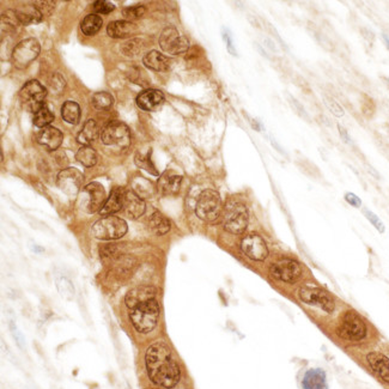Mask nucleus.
Returning a JSON list of instances; mask_svg holds the SVG:
<instances>
[{
    "mask_svg": "<svg viewBox=\"0 0 389 389\" xmlns=\"http://www.w3.org/2000/svg\"><path fill=\"white\" fill-rule=\"evenodd\" d=\"M249 213L247 207L240 201H229L224 210V228L230 234L240 235L248 226Z\"/></svg>",
    "mask_w": 389,
    "mask_h": 389,
    "instance_id": "nucleus-3",
    "label": "nucleus"
},
{
    "mask_svg": "<svg viewBox=\"0 0 389 389\" xmlns=\"http://www.w3.org/2000/svg\"><path fill=\"white\" fill-rule=\"evenodd\" d=\"M77 161L84 167H94L97 163V153L91 146H82L76 153Z\"/></svg>",
    "mask_w": 389,
    "mask_h": 389,
    "instance_id": "nucleus-32",
    "label": "nucleus"
},
{
    "mask_svg": "<svg viewBox=\"0 0 389 389\" xmlns=\"http://www.w3.org/2000/svg\"><path fill=\"white\" fill-rule=\"evenodd\" d=\"M367 361L375 375L385 383H389V358L380 352H370Z\"/></svg>",
    "mask_w": 389,
    "mask_h": 389,
    "instance_id": "nucleus-18",
    "label": "nucleus"
},
{
    "mask_svg": "<svg viewBox=\"0 0 389 389\" xmlns=\"http://www.w3.org/2000/svg\"><path fill=\"white\" fill-rule=\"evenodd\" d=\"M157 294V289L151 285H141V287L133 288L126 293L125 303L129 309L141 304V303L149 302V300L155 299Z\"/></svg>",
    "mask_w": 389,
    "mask_h": 389,
    "instance_id": "nucleus-16",
    "label": "nucleus"
},
{
    "mask_svg": "<svg viewBox=\"0 0 389 389\" xmlns=\"http://www.w3.org/2000/svg\"><path fill=\"white\" fill-rule=\"evenodd\" d=\"M367 170H368V172H369V173L371 174V175H373V176H374V178H376V179H380V174H379V173H377V172H376V170H375V169H374V168H373V167H371V166H369V164H367Z\"/></svg>",
    "mask_w": 389,
    "mask_h": 389,
    "instance_id": "nucleus-51",
    "label": "nucleus"
},
{
    "mask_svg": "<svg viewBox=\"0 0 389 389\" xmlns=\"http://www.w3.org/2000/svg\"><path fill=\"white\" fill-rule=\"evenodd\" d=\"M304 389H327L326 373L322 369H310L305 373L302 381Z\"/></svg>",
    "mask_w": 389,
    "mask_h": 389,
    "instance_id": "nucleus-24",
    "label": "nucleus"
},
{
    "mask_svg": "<svg viewBox=\"0 0 389 389\" xmlns=\"http://www.w3.org/2000/svg\"><path fill=\"white\" fill-rule=\"evenodd\" d=\"M102 24H103V20L101 17L96 13H91V14H88V16L82 20L81 29L84 35H87V36H93V35H95L96 32L102 28Z\"/></svg>",
    "mask_w": 389,
    "mask_h": 389,
    "instance_id": "nucleus-28",
    "label": "nucleus"
},
{
    "mask_svg": "<svg viewBox=\"0 0 389 389\" xmlns=\"http://www.w3.org/2000/svg\"><path fill=\"white\" fill-rule=\"evenodd\" d=\"M32 5L42 16H49L55 8V1H35L32 2Z\"/></svg>",
    "mask_w": 389,
    "mask_h": 389,
    "instance_id": "nucleus-41",
    "label": "nucleus"
},
{
    "mask_svg": "<svg viewBox=\"0 0 389 389\" xmlns=\"http://www.w3.org/2000/svg\"><path fill=\"white\" fill-rule=\"evenodd\" d=\"M387 82H388V83H389V78H387Z\"/></svg>",
    "mask_w": 389,
    "mask_h": 389,
    "instance_id": "nucleus-53",
    "label": "nucleus"
},
{
    "mask_svg": "<svg viewBox=\"0 0 389 389\" xmlns=\"http://www.w3.org/2000/svg\"><path fill=\"white\" fill-rule=\"evenodd\" d=\"M382 38H383V41H385L386 46H387V48H388V51H389V37H388L386 34H383V35H382Z\"/></svg>",
    "mask_w": 389,
    "mask_h": 389,
    "instance_id": "nucleus-52",
    "label": "nucleus"
},
{
    "mask_svg": "<svg viewBox=\"0 0 389 389\" xmlns=\"http://www.w3.org/2000/svg\"><path fill=\"white\" fill-rule=\"evenodd\" d=\"M223 38L225 40L226 48H228V51L231 53L232 55H235V57H236L237 53H236V49H235V47H234V41H232L231 32H230V30H228L226 28H223Z\"/></svg>",
    "mask_w": 389,
    "mask_h": 389,
    "instance_id": "nucleus-46",
    "label": "nucleus"
},
{
    "mask_svg": "<svg viewBox=\"0 0 389 389\" xmlns=\"http://www.w3.org/2000/svg\"><path fill=\"white\" fill-rule=\"evenodd\" d=\"M323 102H325V104L327 105V108L329 109V111H331L333 115H335V116H338V117L344 116L345 111H344L343 107H341V105L339 104V103L335 101V99L333 98V97L325 96V97H323Z\"/></svg>",
    "mask_w": 389,
    "mask_h": 389,
    "instance_id": "nucleus-39",
    "label": "nucleus"
},
{
    "mask_svg": "<svg viewBox=\"0 0 389 389\" xmlns=\"http://www.w3.org/2000/svg\"><path fill=\"white\" fill-rule=\"evenodd\" d=\"M114 98L108 93H97L93 96V105L97 110H108L111 108Z\"/></svg>",
    "mask_w": 389,
    "mask_h": 389,
    "instance_id": "nucleus-34",
    "label": "nucleus"
},
{
    "mask_svg": "<svg viewBox=\"0 0 389 389\" xmlns=\"http://www.w3.org/2000/svg\"><path fill=\"white\" fill-rule=\"evenodd\" d=\"M135 163L137 166L144 169L145 172L152 174V175H158L157 170H156L155 166H153L151 157H150V153H137L135 156Z\"/></svg>",
    "mask_w": 389,
    "mask_h": 389,
    "instance_id": "nucleus-35",
    "label": "nucleus"
},
{
    "mask_svg": "<svg viewBox=\"0 0 389 389\" xmlns=\"http://www.w3.org/2000/svg\"><path fill=\"white\" fill-rule=\"evenodd\" d=\"M365 98H367V101H364V105H363V111H364V114H365V115H368V113L373 114V111H371L369 108L371 107V108L375 109V107H374V102L371 101V99L369 98V97H365Z\"/></svg>",
    "mask_w": 389,
    "mask_h": 389,
    "instance_id": "nucleus-50",
    "label": "nucleus"
},
{
    "mask_svg": "<svg viewBox=\"0 0 389 389\" xmlns=\"http://www.w3.org/2000/svg\"><path fill=\"white\" fill-rule=\"evenodd\" d=\"M161 309L158 302L156 299H151L132 308L129 317H131L132 325L135 331L139 333H149L157 325Z\"/></svg>",
    "mask_w": 389,
    "mask_h": 389,
    "instance_id": "nucleus-2",
    "label": "nucleus"
},
{
    "mask_svg": "<svg viewBox=\"0 0 389 389\" xmlns=\"http://www.w3.org/2000/svg\"><path fill=\"white\" fill-rule=\"evenodd\" d=\"M368 327L356 311L350 310L344 315L338 327V335L347 341H361L367 337Z\"/></svg>",
    "mask_w": 389,
    "mask_h": 389,
    "instance_id": "nucleus-6",
    "label": "nucleus"
},
{
    "mask_svg": "<svg viewBox=\"0 0 389 389\" xmlns=\"http://www.w3.org/2000/svg\"><path fill=\"white\" fill-rule=\"evenodd\" d=\"M20 22L17 17L16 11L7 10L6 12L1 14V29H5L6 26V31L14 30L17 25H19Z\"/></svg>",
    "mask_w": 389,
    "mask_h": 389,
    "instance_id": "nucleus-36",
    "label": "nucleus"
},
{
    "mask_svg": "<svg viewBox=\"0 0 389 389\" xmlns=\"http://www.w3.org/2000/svg\"><path fill=\"white\" fill-rule=\"evenodd\" d=\"M54 160L60 167H64L65 164H67V158L66 155L64 152H55L54 155Z\"/></svg>",
    "mask_w": 389,
    "mask_h": 389,
    "instance_id": "nucleus-49",
    "label": "nucleus"
},
{
    "mask_svg": "<svg viewBox=\"0 0 389 389\" xmlns=\"http://www.w3.org/2000/svg\"><path fill=\"white\" fill-rule=\"evenodd\" d=\"M83 174L76 168H65L58 174L57 184L67 195H76L83 184Z\"/></svg>",
    "mask_w": 389,
    "mask_h": 389,
    "instance_id": "nucleus-14",
    "label": "nucleus"
},
{
    "mask_svg": "<svg viewBox=\"0 0 389 389\" xmlns=\"http://www.w3.org/2000/svg\"><path fill=\"white\" fill-rule=\"evenodd\" d=\"M145 363L150 380L156 385L173 388L179 383L181 370L166 344H152L146 351Z\"/></svg>",
    "mask_w": 389,
    "mask_h": 389,
    "instance_id": "nucleus-1",
    "label": "nucleus"
},
{
    "mask_svg": "<svg viewBox=\"0 0 389 389\" xmlns=\"http://www.w3.org/2000/svg\"><path fill=\"white\" fill-rule=\"evenodd\" d=\"M160 46L168 54L179 55L188 51L190 41L176 28L168 26L162 31L160 36Z\"/></svg>",
    "mask_w": 389,
    "mask_h": 389,
    "instance_id": "nucleus-7",
    "label": "nucleus"
},
{
    "mask_svg": "<svg viewBox=\"0 0 389 389\" xmlns=\"http://www.w3.org/2000/svg\"><path fill=\"white\" fill-rule=\"evenodd\" d=\"M47 95L46 88L37 81H30L25 83L24 87L19 91V98L23 107L28 110L35 111L43 105Z\"/></svg>",
    "mask_w": 389,
    "mask_h": 389,
    "instance_id": "nucleus-10",
    "label": "nucleus"
},
{
    "mask_svg": "<svg viewBox=\"0 0 389 389\" xmlns=\"http://www.w3.org/2000/svg\"><path fill=\"white\" fill-rule=\"evenodd\" d=\"M55 284H57L59 293L61 294L63 298L67 300H72L75 298V287H73V284L67 277L58 275L55 277Z\"/></svg>",
    "mask_w": 389,
    "mask_h": 389,
    "instance_id": "nucleus-31",
    "label": "nucleus"
},
{
    "mask_svg": "<svg viewBox=\"0 0 389 389\" xmlns=\"http://www.w3.org/2000/svg\"><path fill=\"white\" fill-rule=\"evenodd\" d=\"M99 135V127L97 125L95 120L90 119L85 122L83 129L81 131V133L77 137L78 143L83 144L84 146H89L91 143H94Z\"/></svg>",
    "mask_w": 389,
    "mask_h": 389,
    "instance_id": "nucleus-26",
    "label": "nucleus"
},
{
    "mask_svg": "<svg viewBox=\"0 0 389 389\" xmlns=\"http://www.w3.org/2000/svg\"><path fill=\"white\" fill-rule=\"evenodd\" d=\"M241 248L249 259L255 261H264L268 256L267 244L259 235H248L241 242Z\"/></svg>",
    "mask_w": 389,
    "mask_h": 389,
    "instance_id": "nucleus-15",
    "label": "nucleus"
},
{
    "mask_svg": "<svg viewBox=\"0 0 389 389\" xmlns=\"http://www.w3.org/2000/svg\"><path fill=\"white\" fill-rule=\"evenodd\" d=\"M40 43L35 38H25L13 48L12 60L17 69H25L40 54Z\"/></svg>",
    "mask_w": 389,
    "mask_h": 389,
    "instance_id": "nucleus-11",
    "label": "nucleus"
},
{
    "mask_svg": "<svg viewBox=\"0 0 389 389\" xmlns=\"http://www.w3.org/2000/svg\"><path fill=\"white\" fill-rule=\"evenodd\" d=\"M143 63L146 67L153 71H167L170 67V59L167 58L162 53L157 51H151L143 58Z\"/></svg>",
    "mask_w": 389,
    "mask_h": 389,
    "instance_id": "nucleus-25",
    "label": "nucleus"
},
{
    "mask_svg": "<svg viewBox=\"0 0 389 389\" xmlns=\"http://www.w3.org/2000/svg\"><path fill=\"white\" fill-rule=\"evenodd\" d=\"M181 182L182 176L172 173H166L161 176L160 181H158V192L162 195H174V194L179 193Z\"/></svg>",
    "mask_w": 389,
    "mask_h": 389,
    "instance_id": "nucleus-23",
    "label": "nucleus"
},
{
    "mask_svg": "<svg viewBox=\"0 0 389 389\" xmlns=\"http://www.w3.org/2000/svg\"><path fill=\"white\" fill-rule=\"evenodd\" d=\"M141 48H143V41L139 38H132L121 47V52L126 57H134L141 51Z\"/></svg>",
    "mask_w": 389,
    "mask_h": 389,
    "instance_id": "nucleus-37",
    "label": "nucleus"
},
{
    "mask_svg": "<svg viewBox=\"0 0 389 389\" xmlns=\"http://www.w3.org/2000/svg\"><path fill=\"white\" fill-rule=\"evenodd\" d=\"M53 121H54V115H53L51 109L45 104L41 108H38L34 113V125L36 126V127L46 128L47 126Z\"/></svg>",
    "mask_w": 389,
    "mask_h": 389,
    "instance_id": "nucleus-33",
    "label": "nucleus"
},
{
    "mask_svg": "<svg viewBox=\"0 0 389 389\" xmlns=\"http://www.w3.org/2000/svg\"><path fill=\"white\" fill-rule=\"evenodd\" d=\"M94 11L97 13H102V14H108L110 13L111 11H114V4L109 1H104V0H98V1H95L93 4Z\"/></svg>",
    "mask_w": 389,
    "mask_h": 389,
    "instance_id": "nucleus-42",
    "label": "nucleus"
},
{
    "mask_svg": "<svg viewBox=\"0 0 389 389\" xmlns=\"http://www.w3.org/2000/svg\"><path fill=\"white\" fill-rule=\"evenodd\" d=\"M38 143L46 147L48 151H57L64 140V135L54 127H46L40 132L37 137Z\"/></svg>",
    "mask_w": 389,
    "mask_h": 389,
    "instance_id": "nucleus-21",
    "label": "nucleus"
},
{
    "mask_svg": "<svg viewBox=\"0 0 389 389\" xmlns=\"http://www.w3.org/2000/svg\"><path fill=\"white\" fill-rule=\"evenodd\" d=\"M164 95L160 90L149 89L143 91L139 96L137 97L138 107L143 110L152 111L157 109L160 105L163 104Z\"/></svg>",
    "mask_w": 389,
    "mask_h": 389,
    "instance_id": "nucleus-19",
    "label": "nucleus"
},
{
    "mask_svg": "<svg viewBox=\"0 0 389 389\" xmlns=\"http://www.w3.org/2000/svg\"><path fill=\"white\" fill-rule=\"evenodd\" d=\"M222 212V200L220 195L213 190L201 192L195 206V213L204 222L212 223L217 220Z\"/></svg>",
    "mask_w": 389,
    "mask_h": 389,
    "instance_id": "nucleus-4",
    "label": "nucleus"
},
{
    "mask_svg": "<svg viewBox=\"0 0 389 389\" xmlns=\"http://www.w3.org/2000/svg\"><path fill=\"white\" fill-rule=\"evenodd\" d=\"M146 205L143 198L138 195L134 191L125 192V200H123V211L126 216L131 219H138L145 213Z\"/></svg>",
    "mask_w": 389,
    "mask_h": 389,
    "instance_id": "nucleus-17",
    "label": "nucleus"
},
{
    "mask_svg": "<svg viewBox=\"0 0 389 389\" xmlns=\"http://www.w3.org/2000/svg\"><path fill=\"white\" fill-rule=\"evenodd\" d=\"M107 32L113 38H127L137 34L138 26L128 20H115L109 23Z\"/></svg>",
    "mask_w": 389,
    "mask_h": 389,
    "instance_id": "nucleus-20",
    "label": "nucleus"
},
{
    "mask_svg": "<svg viewBox=\"0 0 389 389\" xmlns=\"http://www.w3.org/2000/svg\"><path fill=\"white\" fill-rule=\"evenodd\" d=\"M101 139L108 146L127 147L131 143V132L123 122L111 121L102 129Z\"/></svg>",
    "mask_w": 389,
    "mask_h": 389,
    "instance_id": "nucleus-9",
    "label": "nucleus"
},
{
    "mask_svg": "<svg viewBox=\"0 0 389 389\" xmlns=\"http://www.w3.org/2000/svg\"><path fill=\"white\" fill-rule=\"evenodd\" d=\"M144 13H145V7L141 6V5L127 7L122 11L123 17H125V19L128 20V22H131V20L133 19L140 18V17L144 16Z\"/></svg>",
    "mask_w": 389,
    "mask_h": 389,
    "instance_id": "nucleus-38",
    "label": "nucleus"
},
{
    "mask_svg": "<svg viewBox=\"0 0 389 389\" xmlns=\"http://www.w3.org/2000/svg\"><path fill=\"white\" fill-rule=\"evenodd\" d=\"M271 276L278 281L285 283H294L299 279L302 275L299 264L291 259H282L275 262L270 268Z\"/></svg>",
    "mask_w": 389,
    "mask_h": 389,
    "instance_id": "nucleus-13",
    "label": "nucleus"
},
{
    "mask_svg": "<svg viewBox=\"0 0 389 389\" xmlns=\"http://www.w3.org/2000/svg\"><path fill=\"white\" fill-rule=\"evenodd\" d=\"M363 213H364V216L367 217V219L369 220L371 224H373V226H375V229L377 230V231L381 232V234L385 232V230H386L385 224L382 223V220L380 219L377 214L374 213V212H371L370 210H368V208H364Z\"/></svg>",
    "mask_w": 389,
    "mask_h": 389,
    "instance_id": "nucleus-40",
    "label": "nucleus"
},
{
    "mask_svg": "<svg viewBox=\"0 0 389 389\" xmlns=\"http://www.w3.org/2000/svg\"><path fill=\"white\" fill-rule=\"evenodd\" d=\"M17 17H18L20 24L22 25H29L32 23H38L42 19V14L38 12L36 7L32 5V6H25L22 10L16 11Z\"/></svg>",
    "mask_w": 389,
    "mask_h": 389,
    "instance_id": "nucleus-30",
    "label": "nucleus"
},
{
    "mask_svg": "<svg viewBox=\"0 0 389 389\" xmlns=\"http://www.w3.org/2000/svg\"><path fill=\"white\" fill-rule=\"evenodd\" d=\"M126 232H127V223L115 216L103 217L93 225L94 236L103 241L117 240L125 236Z\"/></svg>",
    "mask_w": 389,
    "mask_h": 389,
    "instance_id": "nucleus-5",
    "label": "nucleus"
},
{
    "mask_svg": "<svg viewBox=\"0 0 389 389\" xmlns=\"http://www.w3.org/2000/svg\"><path fill=\"white\" fill-rule=\"evenodd\" d=\"M105 201V191L98 182H91L85 186L81 194V207L88 213L101 211Z\"/></svg>",
    "mask_w": 389,
    "mask_h": 389,
    "instance_id": "nucleus-8",
    "label": "nucleus"
},
{
    "mask_svg": "<svg viewBox=\"0 0 389 389\" xmlns=\"http://www.w3.org/2000/svg\"><path fill=\"white\" fill-rule=\"evenodd\" d=\"M338 129H339V134H340L341 139H343L346 144H349V145H352L353 141H352V138L350 137L349 132H347L346 129H345L341 125H338Z\"/></svg>",
    "mask_w": 389,
    "mask_h": 389,
    "instance_id": "nucleus-48",
    "label": "nucleus"
},
{
    "mask_svg": "<svg viewBox=\"0 0 389 389\" xmlns=\"http://www.w3.org/2000/svg\"><path fill=\"white\" fill-rule=\"evenodd\" d=\"M125 192L122 188H115L111 192L109 198L105 201V204L103 205L102 210L99 211V213L103 217L107 216H113L114 213L119 212L123 208V200H125Z\"/></svg>",
    "mask_w": 389,
    "mask_h": 389,
    "instance_id": "nucleus-22",
    "label": "nucleus"
},
{
    "mask_svg": "<svg viewBox=\"0 0 389 389\" xmlns=\"http://www.w3.org/2000/svg\"><path fill=\"white\" fill-rule=\"evenodd\" d=\"M61 116L66 122L77 125L81 120V108H79L78 103L73 101L65 102L61 107Z\"/></svg>",
    "mask_w": 389,
    "mask_h": 389,
    "instance_id": "nucleus-29",
    "label": "nucleus"
},
{
    "mask_svg": "<svg viewBox=\"0 0 389 389\" xmlns=\"http://www.w3.org/2000/svg\"><path fill=\"white\" fill-rule=\"evenodd\" d=\"M8 327H10L11 334H12L14 341H16V344L18 345L19 349H22V350L24 349V345H25L24 337H23V334L20 333L18 327L16 326V323H14L13 321H10V322H8Z\"/></svg>",
    "mask_w": 389,
    "mask_h": 389,
    "instance_id": "nucleus-43",
    "label": "nucleus"
},
{
    "mask_svg": "<svg viewBox=\"0 0 389 389\" xmlns=\"http://www.w3.org/2000/svg\"><path fill=\"white\" fill-rule=\"evenodd\" d=\"M289 99H290V104L292 105L293 110L296 111V113L298 114L300 117H303V119H305V120H309V115L305 111L304 107H303V105L300 104V103L292 96H289Z\"/></svg>",
    "mask_w": 389,
    "mask_h": 389,
    "instance_id": "nucleus-45",
    "label": "nucleus"
},
{
    "mask_svg": "<svg viewBox=\"0 0 389 389\" xmlns=\"http://www.w3.org/2000/svg\"><path fill=\"white\" fill-rule=\"evenodd\" d=\"M298 297L302 302L306 303V304L320 306L327 313H332L335 309V302L332 294L320 288H302L298 292Z\"/></svg>",
    "mask_w": 389,
    "mask_h": 389,
    "instance_id": "nucleus-12",
    "label": "nucleus"
},
{
    "mask_svg": "<svg viewBox=\"0 0 389 389\" xmlns=\"http://www.w3.org/2000/svg\"><path fill=\"white\" fill-rule=\"evenodd\" d=\"M49 85H51L53 91L60 93V91L65 88L66 83H65V79L60 75H59V73H54V75L52 76L51 81H49Z\"/></svg>",
    "mask_w": 389,
    "mask_h": 389,
    "instance_id": "nucleus-44",
    "label": "nucleus"
},
{
    "mask_svg": "<svg viewBox=\"0 0 389 389\" xmlns=\"http://www.w3.org/2000/svg\"><path fill=\"white\" fill-rule=\"evenodd\" d=\"M345 200L349 202L350 205L353 206V207H361L362 206V200L359 196L356 195L353 193H346L345 194Z\"/></svg>",
    "mask_w": 389,
    "mask_h": 389,
    "instance_id": "nucleus-47",
    "label": "nucleus"
},
{
    "mask_svg": "<svg viewBox=\"0 0 389 389\" xmlns=\"http://www.w3.org/2000/svg\"><path fill=\"white\" fill-rule=\"evenodd\" d=\"M170 226H172L170 220L168 219L163 213H161V212H153L152 216L150 217L149 228L153 234L157 235V236H162V235L167 234L170 230Z\"/></svg>",
    "mask_w": 389,
    "mask_h": 389,
    "instance_id": "nucleus-27",
    "label": "nucleus"
}]
</instances>
